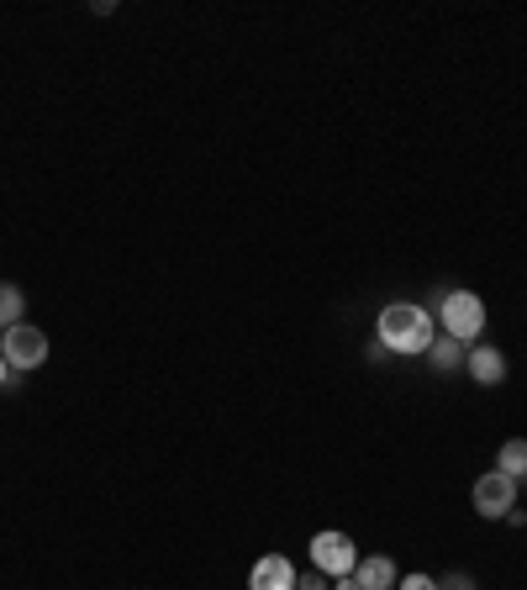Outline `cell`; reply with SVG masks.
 <instances>
[{"mask_svg":"<svg viewBox=\"0 0 527 590\" xmlns=\"http://www.w3.org/2000/svg\"><path fill=\"white\" fill-rule=\"evenodd\" d=\"M374 338H380V349L385 353H401V359H417V353L433 349V317L427 307L417 301H391V307L380 311V322H374Z\"/></svg>","mask_w":527,"mask_h":590,"instance_id":"6da1fadb","label":"cell"},{"mask_svg":"<svg viewBox=\"0 0 527 590\" xmlns=\"http://www.w3.org/2000/svg\"><path fill=\"white\" fill-rule=\"evenodd\" d=\"M438 328L443 338H454V343H464V349H475V338L485 332V301L475 296V290H448L438 307Z\"/></svg>","mask_w":527,"mask_h":590,"instance_id":"7a4b0ae2","label":"cell"},{"mask_svg":"<svg viewBox=\"0 0 527 590\" xmlns=\"http://www.w3.org/2000/svg\"><path fill=\"white\" fill-rule=\"evenodd\" d=\"M469 501H475L480 517L506 522V517L517 511V480H506L502 469H485V475H475V485H469Z\"/></svg>","mask_w":527,"mask_h":590,"instance_id":"3957f363","label":"cell"},{"mask_svg":"<svg viewBox=\"0 0 527 590\" xmlns=\"http://www.w3.org/2000/svg\"><path fill=\"white\" fill-rule=\"evenodd\" d=\"M0 359L11 364V370H38V364H48V338L43 328H32V322H17V328L0 332Z\"/></svg>","mask_w":527,"mask_h":590,"instance_id":"277c9868","label":"cell"},{"mask_svg":"<svg viewBox=\"0 0 527 590\" xmlns=\"http://www.w3.org/2000/svg\"><path fill=\"white\" fill-rule=\"evenodd\" d=\"M307 553H311V569H322L328 580H338V575H353V565H359V548H353V538L349 532H317L307 544Z\"/></svg>","mask_w":527,"mask_h":590,"instance_id":"5b68a950","label":"cell"},{"mask_svg":"<svg viewBox=\"0 0 527 590\" xmlns=\"http://www.w3.org/2000/svg\"><path fill=\"white\" fill-rule=\"evenodd\" d=\"M248 590H296V565L286 553H264L259 565L248 569Z\"/></svg>","mask_w":527,"mask_h":590,"instance_id":"8992f818","label":"cell"},{"mask_svg":"<svg viewBox=\"0 0 527 590\" xmlns=\"http://www.w3.org/2000/svg\"><path fill=\"white\" fill-rule=\"evenodd\" d=\"M464 370H469V380H475V385H485V391H490V385H502V380H506V353L490 349V343H475V349L464 353Z\"/></svg>","mask_w":527,"mask_h":590,"instance_id":"52a82bcc","label":"cell"},{"mask_svg":"<svg viewBox=\"0 0 527 590\" xmlns=\"http://www.w3.org/2000/svg\"><path fill=\"white\" fill-rule=\"evenodd\" d=\"M353 580H359V590H395V565L385 559V553H370V559H359L353 565Z\"/></svg>","mask_w":527,"mask_h":590,"instance_id":"ba28073f","label":"cell"},{"mask_svg":"<svg viewBox=\"0 0 527 590\" xmlns=\"http://www.w3.org/2000/svg\"><path fill=\"white\" fill-rule=\"evenodd\" d=\"M496 469L506 480H527V437H506L502 454H496Z\"/></svg>","mask_w":527,"mask_h":590,"instance_id":"9c48e42d","label":"cell"},{"mask_svg":"<svg viewBox=\"0 0 527 590\" xmlns=\"http://www.w3.org/2000/svg\"><path fill=\"white\" fill-rule=\"evenodd\" d=\"M464 353H469L464 343H454V338H443V332H438V338H433V349H427V359H433V370H438V374H454L464 364Z\"/></svg>","mask_w":527,"mask_h":590,"instance_id":"30bf717a","label":"cell"},{"mask_svg":"<svg viewBox=\"0 0 527 590\" xmlns=\"http://www.w3.org/2000/svg\"><path fill=\"white\" fill-rule=\"evenodd\" d=\"M22 307H27L22 284L0 280V332H6V328H17V322H22Z\"/></svg>","mask_w":527,"mask_h":590,"instance_id":"8fae6325","label":"cell"},{"mask_svg":"<svg viewBox=\"0 0 527 590\" xmlns=\"http://www.w3.org/2000/svg\"><path fill=\"white\" fill-rule=\"evenodd\" d=\"M296 590H332V580L322 569H307V575H296Z\"/></svg>","mask_w":527,"mask_h":590,"instance_id":"7c38bea8","label":"cell"},{"mask_svg":"<svg viewBox=\"0 0 527 590\" xmlns=\"http://www.w3.org/2000/svg\"><path fill=\"white\" fill-rule=\"evenodd\" d=\"M395 590H438V580H427V575H401Z\"/></svg>","mask_w":527,"mask_h":590,"instance_id":"4fadbf2b","label":"cell"},{"mask_svg":"<svg viewBox=\"0 0 527 590\" xmlns=\"http://www.w3.org/2000/svg\"><path fill=\"white\" fill-rule=\"evenodd\" d=\"M438 590H475V580H469V575H459V569H454V575H443V580H438Z\"/></svg>","mask_w":527,"mask_h":590,"instance_id":"5bb4252c","label":"cell"},{"mask_svg":"<svg viewBox=\"0 0 527 590\" xmlns=\"http://www.w3.org/2000/svg\"><path fill=\"white\" fill-rule=\"evenodd\" d=\"M332 590H359V580H353V575H338V580H332Z\"/></svg>","mask_w":527,"mask_h":590,"instance_id":"9a60e30c","label":"cell"},{"mask_svg":"<svg viewBox=\"0 0 527 590\" xmlns=\"http://www.w3.org/2000/svg\"><path fill=\"white\" fill-rule=\"evenodd\" d=\"M11 374H17V370H11V364H6V359H0V391H6V385H17V380H11Z\"/></svg>","mask_w":527,"mask_h":590,"instance_id":"2e32d148","label":"cell"},{"mask_svg":"<svg viewBox=\"0 0 527 590\" xmlns=\"http://www.w3.org/2000/svg\"><path fill=\"white\" fill-rule=\"evenodd\" d=\"M523 522H527V511H523Z\"/></svg>","mask_w":527,"mask_h":590,"instance_id":"e0dca14e","label":"cell"}]
</instances>
